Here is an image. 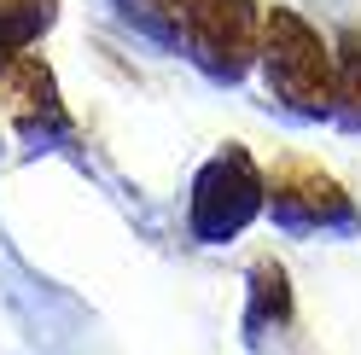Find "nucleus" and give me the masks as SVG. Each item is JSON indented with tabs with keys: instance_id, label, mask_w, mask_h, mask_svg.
Here are the masks:
<instances>
[{
	"instance_id": "obj_1",
	"label": "nucleus",
	"mask_w": 361,
	"mask_h": 355,
	"mask_svg": "<svg viewBox=\"0 0 361 355\" xmlns=\"http://www.w3.org/2000/svg\"><path fill=\"white\" fill-rule=\"evenodd\" d=\"M262 64H268V87L298 111H326L338 94V53L291 6H274L262 18Z\"/></svg>"
},
{
	"instance_id": "obj_2",
	"label": "nucleus",
	"mask_w": 361,
	"mask_h": 355,
	"mask_svg": "<svg viewBox=\"0 0 361 355\" xmlns=\"http://www.w3.org/2000/svg\"><path fill=\"white\" fill-rule=\"evenodd\" d=\"M187 6V35L210 70H239L257 53V0H180Z\"/></svg>"
},
{
	"instance_id": "obj_3",
	"label": "nucleus",
	"mask_w": 361,
	"mask_h": 355,
	"mask_svg": "<svg viewBox=\"0 0 361 355\" xmlns=\"http://www.w3.org/2000/svg\"><path fill=\"white\" fill-rule=\"evenodd\" d=\"M257 175L245 163V151H228V158H216L204 169V181H198V198H192V221L198 233H233L245 216L257 210Z\"/></svg>"
},
{
	"instance_id": "obj_4",
	"label": "nucleus",
	"mask_w": 361,
	"mask_h": 355,
	"mask_svg": "<svg viewBox=\"0 0 361 355\" xmlns=\"http://www.w3.org/2000/svg\"><path fill=\"white\" fill-rule=\"evenodd\" d=\"M274 210L291 221H321V216H344V192L332 175H321L314 163H291L274 175Z\"/></svg>"
},
{
	"instance_id": "obj_5",
	"label": "nucleus",
	"mask_w": 361,
	"mask_h": 355,
	"mask_svg": "<svg viewBox=\"0 0 361 355\" xmlns=\"http://www.w3.org/2000/svg\"><path fill=\"white\" fill-rule=\"evenodd\" d=\"M0 99H6V111L18 123H64L59 94H53V76H47L41 58H12L6 82H0Z\"/></svg>"
},
{
	"instance_id": "obj_6",
	"label": "nucleus",
	"mask_w": 361,
	"mask_h": 355,
	"mask_svg": "<svg viewBox=\"0 0 361 355\" xmlns=\"http://www.w3.org/2000/svg\"><path fill=\"white\" fill-rule=\"evenodd\" d=\"M53 24V0H0V53H18Z\"/></svg>"
},
{
	"instance_id": "obj_7",
	"label": "nucleus",
	"mask_w": 361,
	"mask_h": 355,
	"mask_svg": "<svg viewBox=\"0 0 361 355\" xmlns=\"http://www.w3.org/2000/svg\"><path fill=\"white\" fill-rule=\"evenodd\" d=\"M344 99V111L361 123V41H344V53H338V94Z\"/></svg>"
}]
</instances>
